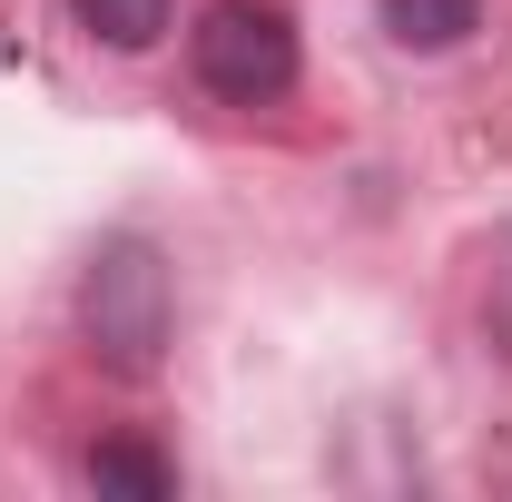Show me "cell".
Wrapping results in <instances>:
<instances>
[{
  "mask_svg": "<svg viewBox=\"0 0 512 502\" xmlns=\"http://www.w3.org/2000/svg\"><path fill=\"white\" fill-rule=\"evenodd\" d=\"M168 335H178V276L148 237H99L79 266V345L109 365V375H158L168 365Z\"/></svg>",
  "mask_w": 512,
  "mask_h": 502,
  "instance_id": "obj_1",
  "label": "cell"
},
{
  "mask_svg": "<svg viewBox=\"0 0 512 502\" xmlns=\"http://www.w3.org/2000/svg\"><path fill=\"white\" fill-rule=\"evenodd\" d=\"M188 60L197 79L227 99V109H276L296 89V20L276 0H207V20L188 30Z\"/></svg>",
  "mask_w": 512,
  "mask_h": 502,
  "instance_id": "obj_2",
  "label": "cell"
},
{
  "mask_svg": "<svg viewBox=\"0 0 512 502\" xmlns=\"http://www.w3.org/2000/svg\"><path fill=\"white\" fill-rule=\"evenodd\" d=\"M375 10H384V40L414 60H444L483 30V0H375Z\"/></svg>",
  "mask_w": 512,
  "mask_h": 502,
  "instance_id": "obj_3",
  "label": "cell"
},
{
  "mask_svg": "<svg viewBox=\"0 0 512 502\" xmlns=\"http://www.w3.org/2000/svg\"><path fill=\"white\" fill-rule=\"evenodd\" d=\"M69 20L99 40V50H158L168 40V20H178V0H69Z\"/></svg>",
  "mask_w": 512,
  "mask_h": 502,
  "instance_id": "obj_4",
  "label": "cell"
},
{
  "mask_svg": "<svg viewBox=\"0 0 512 502\" xmlns=\"http://www.w3.org/2000/svg\"><path fill=\"white\" fill-rule=\"evenodd\" d=\"M89 493L168 502V493H178V463H168L158 443H99V453H89Z\"/></svg>",
  "mask_w": 512,
  "mask_h": 502,
  "instance_id": "obj_5",
  "label": "cell"
}]
</instances>
